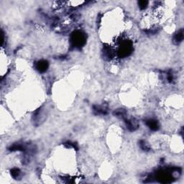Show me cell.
I'll return each mask as SVG.
<instances>
[{
  "mask_svg": "<svg viewBox=\"0 0 184 184\" xmlns=\"http://www.w3.org/2000/svg\"><path fill=\"white\" fill-rule=\"evenodd\" d=\"M71 42L73 47L80 48L86 43V37L81 32L76 31L72 34Z\"/></svg>",
  "mask_w": 184,
  "mask_h": 184,
  "instance_id": "6da1fadb",
  "label": "cell"
},
{
  "mask_svg": "<svg viewBox=\"0 0 184 184\" xmlns=\"http://www.w3.org/2000/svg\"><path fill=\"white\" fill-rule=\"evenodd\" d=\"M132 51H133V45H132V43L130 41H125V42H123L119 50L118 56L120 58H124V57L128 56L132 53Z\"/></svg>",
  "mask_w": 184,
  "mask_h": 184,
  "instance_id": "7a4b0ae2",
  "label": "cell"
},
{
  "mask_svg": "<svg viewBox=\"0 0 184 184\" xmlns=\"http://www.w3.org/2000/svg\"><path fill=\"white\" fill-rule=\"evenodd\" d=\"M126 123L127 127L130 131L133 132L135 131L136 130H138L139 127V124L138 122V121L136 120L135 119H124Z\"/></svg>",
  "mask_w": 184,
  "mask_h": 184,
  "instance_id": "3957f363",
  "label": "cell"
},
{
  "mask_svg": "<svg viewBox=\"0 0 184 184\" xmlns=\"http://www.w3.org/2000/svg\"><path fill=\"white\" fill-rule=\"evenodd\" d=\"M48 66L49 64L48 61H45V60H41V61H39L36 63L35 68L41 73H43V72L47 71Z\"/></svg>",
  "mask_w": 184,
  "mask_h": 184,
  "instance_id": "277c9868",
  "label": "cell"
},
{
  "mask_svg": "<svg viewBox=\"0 0 184 184\" xmlns=\"http://www.w3.org/2000/svg\"><path fill=\"white\" fill-rule=\"evenodd\" d=\"M93 110H94V113L96 115H100V114L105 115V114H107L108 113V108L104 106L95 105L94 106Z\"/></svg>",
  "mask_w": 184,
  "mask_h": 184,
  "instance_id": "5b68a950",
  "label": "cell"
},
{
  "mask_svg": "<svg viewBox=\"0 0 184 184\" xmlns=\"http://www.w3.org/2000/svg\"><path fill=\"white\" fill-rule=\"evenodd\" d=\"M146 125L148 127L150 130L153 131H157L159 129V124L157 120L154 119H149L145 121Z\"/></svg>",
  "mask_w": 184,
  "mask_h": 184,
  "instance_id": "8992f818",
  "label": "cell"
},
{
  "mask_svg": "<svg viewBox=\"0 0 184 184\" xmlns=\"http://www.w3.org/2000/svg\"><path fill=\"white\" fill-rule=\"evenodd\" d=\"M183 40V30L181 29V30L177 32L175 35H174L173 41L176 44H178L180 43Z\"/></svg>",
  "mask_w": 184,
  "mask_h": 184,
  "instance_id": "52a82bcc",
  "label": "cell"
},
{
  "mask_svg": "<svg viewBox=\"0 0 184 184\" xmlns=\"http://www.w3.org/2000/svg\"><path fill=\"white\" fill-rule=\"evenodd\" d=\"M114 116H119V117L122 118L123 119H126V114H127V111L125 109H118L114 112Z\"/></svg>",
  "mask_w": 184,
  "mask_h": 184,
  "instance_id": "ba28073f",
  "label": "cell"
},
{
  "mask_svg": "<svg viewBox=\"0 0 184 184\" xmlns=\"http://www.w3.org/2000/svg\"><path fill=\"white\" fill-rule=\"evenodd\" d=\"M20 174H21V172L19 168H12L11 170V175L14 179H17V178H19V176H20Z\"/></svg>",
  "mask_w": 184,
  "mask_h": 184,
  "instance_id": "9c48e42d",
  "label": "cell"
},
{
  "mask_svg": "<svg viewBox=\"0 0 184 184\" xmlns=\"http://www.w3.org/2000/svg\"><path fill=\"white\" fill-rule=\"evenodd\" d=\"M140 147L142 150L144 151H149L150 150V147L148 146V144L145 143V141L144 140H140Z\"/></svg>",
  "mask_w": 184,
  "mask_h": 184,
  "instance_id": "30bf717a",
  "label": "cell"
},
{
  "mask_svg": "<svg viewBox=\"0 0 184 184\" xmlns=\"http://www.w3.org/2000/svg\"><path fill=\"white\" fill-rule=\"evenodd\" d=\"M148 1H140V2H138L139 7H140V8L141 9H145L147 7V6H148Z\"/></svg>",
  "mask_w": 184,
  "mask_h": 184,
  "instance_id": "8fae6325",
  "label": "cell"
}]
</instances>
